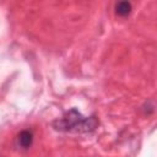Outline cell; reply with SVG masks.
<instances>
[{
	"label": "cell",
	"instance_id": "6da1fadb",
	"mask_svg": "<svg viewBox=\"0 0 157 157\" xmlns=\"http://www.w3.org/2000/svg\"><path fill=\"white\" fill-rule=\"evenodd\" d=\"M97 125L98 120L96 117H85L76 108H71L60 119L53 123L56 130L65 132H91Z\"/></svg>",
	"mask_w": 157,
	"mask_h": 157
},
{
	"label": "cell",
	"instance_id": "7a4b0ae2",
	"mask_svg": "<svg viewBox=\"0 0 157 157\" xmlns=\"http://www.w3.org/2000/svg\"><path fill=\"white\" fill-rule=\"evenodd\" d=\"M33 142V134L29 130H22L18 135H17V144L20 147L27 150L28 147H31Z\"/></svg>",
	"mask_w": 157,
	"mask_h": 157
},
{
	"label": "cell",
	"instance_id": "3957f363",
	"mask_svg": "<svg viewBox=\"0 0 157 157\" xmlns=\"http://www.w3.org/2000/svg\"><path fill=\"white\" fill-rule=\"evenodd\" d=\"M131 11V4L128 2V1H119L117 5H115V12L117 15L119 16H128Z\"/></svg>",
	"mask_w": 157,
	"mask_h": 157
}]
</instances>
